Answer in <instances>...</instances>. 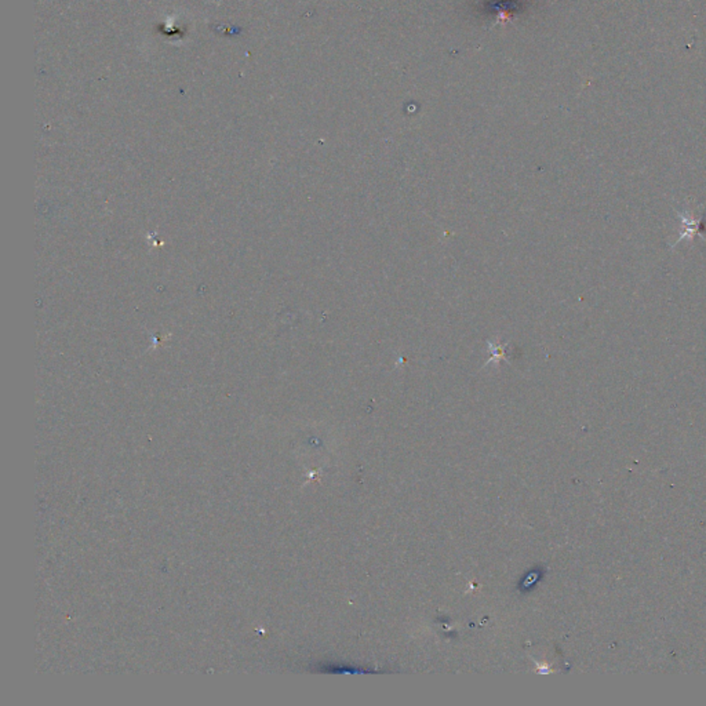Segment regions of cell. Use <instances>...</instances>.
<instances>
[{
	"instance_id": "6da1fadb",
	"label": "cell",
	"mask_w": 706,
	"mask_h": 706,
	"mask_svg": "<svg viewBox=\"0 0 706 706\" xmlns=\"http://www.w3.org/2000/svg\"><path fill=\"white\" fill-rule=\"evenodd\" d=\"M704 207L701 204H687L683 211L676 210L680 218V231L679 239L672 244V248L676 247L682 242H693L696 236L706 239V226L704 225L705 214Z\"/></svg>"
}]
</instances>
